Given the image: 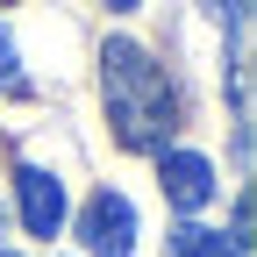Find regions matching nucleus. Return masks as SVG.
<instances>
[{
	"instance_id": "3",
	"label": "nucleus",
	"mask_w": 257,
	"mask_h": 257,
	"mask_svg": "<svg viewBox=\"0 0 257 257\" xmlns=\"http://www.w3.org/2000/svg\"><path fill=\"white\" fill-rule=\"evenodd\" d=\"M157 186H165V200L179 214H200L214 200V165L200 150H157Z\"/></svg>"
},
{
	"instance_id": "5",
	"label": "nucleus",
	"mask_w": 257,
	"mask_h": 257,
	"mask_svg": "<svg viewBox=\"0 0 257 257\" xmlns=\"http://www.w3.org/2000/svg\"><path fill=\"white\" fill-rule=\"evenodd\" d=\"M165 257H236V243L221 229H200V221H179L165 236Z\"/></svg>"
},
{
	"instance_id": "8",
	"label": "nucleus",
	"mask_w": 257,
	"mask_h": 257,
	"mask_svg": "<svg viewBox=\"0 0 257 257\" xmlns=\"http://www.w3.org/2000/svg\"><path fill=\"white\" fill-rule=\"evenodd\" d=\"M0 8H8V0H0Z\"/></svg>"
},
{
	"instance_id": "1",
	"label": "nucleus",
	"mask_w": 257,
	"mask_h": 257,
	"mask_svg": "<svg viewBox=\"0 0 257 257\" xmlns=\"http://www.w3.org/2000/svg\"><path fill=\"white\" fill-rule=\"evenodd\" d=\"M100 93H107V121H114V143H121V150L157 157V150L172 143V128H179V93H172L165 64H157L143 43L114 36V43L100 50Z\"/></svg>"
},
{
	"instance_id": "4",
	"label": "nucleus",
	"mask_w": 257,
	"mask_h": 257,
	"mask_svg": "<svg viewBox=\"0 0 257 257\" xmlns=\"http://www.w3.org/2000/svg\"><path fill=\"white\" fill-rule=\"evenodd\" d=\"M15 200H22V221H29V236H57L64 229V179L43 172V165H22L15 172Z\"/></svg>"
},
{
	"instance_id": "7",
	"label": "nucleus",
	"mask_w": 257,
	"mask_h": 257,
	"mask_svg": "<svg viewBox=\"0 0 257 257\" xmlns=\"http://www.w3.org/2000/svg\"><path fill=\"white\" fill-rule=\"evenodd\" d=\"M107 8H114V15H128V8H143V0H107Z\"/></svg>"
},
{
	"instance_id": "9",
	"label": "nucleus",
	"mask_w": 257,
	"mask_h": 257,
	"mask_svg": "<svg viewBox=\"0 0 257 257\" xmlns=\"http://www.w3.org/2000/svg\"><path fill=\"white\" fill-rule=\"evenodd\" d=\"M0 257H8V250H0Z\"/></svg>"
},
{
	"instance_id": "2",
	"label": "nucleus",
	"mask_w": 257,
	"mask_h": 257,
	"mask_svg": "<svg viewBox=\"0 0 257 257\" xmlns=\"http://www.w3.org/2000/svg\"><path fill=\"white\" fill-rule=\"evenodd\" d=\"M79 243H86V257H128V250H136V207L100 186L79 207Z\"/></svg>"
},
{
	"instance_id": "6",
	"label": "nucleus",
	"mask_w": 257,
	"mask_h": 257,
	"mask_svg": "<svg viewBox=\"0 0 257 257\" xmlns=\"http://www.w3.org/2000/svg\"><path fill=\"white\" fill-rule=\"evenodd\" d=\"M0 93H29L22 64H15V36H8V29H0Z\"/></svg>"
}]
</instances>
